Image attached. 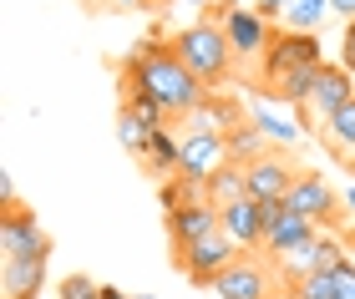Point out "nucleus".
I'll use <instances>...</instances> for the list:
<instances>
[{
    "label": "nucleus",
    "instance_id": "obj_19",
    "mask_svg": "<svg viewBox=\"0 0 355 299\" xmlns=\"http://www.w3.org/2000/svg\"><path fill=\"white\" fill-rule=\"evenodd\" d=\"M153 132H163V127H148V122H142L132 107H117V143L127 147L142 163V157H148V143H153Z\"/></svg>",
    "mask_w": 355,
    "mask_h": 299
},
{
    "label": "nucleus",
    "instance_id": "obj_23",
    "mask_svg": "<svg viewBox=\"0 0 355 299\" xmlns=\"http://www.w3.org/2000/svg\"><path fill=\"white\" fill-rule=\"evenodd\" d=\"M295 294L300 299H340V269H320L310 279H300Z\"/></svg>",
    "mask_w": 355,
    "mask_h": 299
},
{
    "label": "nucleus",
    "instance_id": "obj_10",
    "mask_svg": "<svg viewBox=\"0 0 355 299\" xmlns=\"http://www.w3.org/2000/svg\"><path fill=\"white\" fill-rule=\"evenodd\" d=\"M223 163H229V147H223L218 132H183V157H178V172H183V178L208 188V178H214Z\"/></svg>",
    "mask_w": 355,
    "mask_h": 299
},
{
    "label": "nucleus",
    "instance_id": "obj_16",
    "mask_svg": "<svg viewBox=\"0 0 355 299\" xmlns=\"http://www.w3.org/2000/svg\"><path fill=\"white\" fill-rule=\"evenodd\" d=\"M320 143H325L335 157H350V163H355V97L325 122V127H320Z\"/></svg>",
    "mask_w": 355,
    "mask_h": 299
},
{
    "label": "nucleus",
    "instance_id": "obj_6",
    "mask_svg": "<svg viewBox=\"0 0 355 299\" xmlns=\"http://www.w3.org/2000/svg\"><path fill=\"white\" fill-rule=\"evenodd\" d=\"M15 259H51V239L36 224V213L21 208V203H6V218H0V264Z\"/></svg>",
    "mask_w": 355,
    "mask_h": 299
},
{
    "label": "nucleus",
    "instance_id": "obj_4",
    "mask_svg": "<svg viewBox=\"0 0 355 299\" xmlns=\"http://www.w3.org/2000/svg\"><path fill=\"white\" fill-rule=\"evenodd\" d=\"M310 66H325V56H320V36L279 30V36L269 41V51L259 56V82H254V87H269V82H279V76H289V71H310Z\"/></svg>",
    "mask_w": 355,
    "mask_h": 299
},
{
    "label": "nucleus",
    "instance_id": "obj_28",
    "mask_svg": "<svg viewBox=\"0 0 355 299\" xmlns=\"http://www.w3.org/2000/svg\"><path fill=\"white\" fill-rule=\"evenodd\" d=\"M107 10H153L148 0H107Z\"/></svg>",
    "mask_w": 355,
    "mask_h": 299
},
{
    "label": "nucleus",
    "instance_id": "obj_25",
    "mask_svg": "<svg viewBox=\"0 0 355 299\" xmlns=\"http://www.w3.org/2000/svg\"><path fill=\"white\" fill-rule=\"evenodd\" d=\"M254 10H259L269 26H274V21L284 26V10H289V0H254Z\"/></svg>",
    "mask_w": 355,
    "mask_h": 299
},
{
    "label": "nucleus",
    "instance_id": "obj_5",
    "mask_svg": "<svg viewBox=\"0 0 355 299\" xmlns=\"http://www.w3.org/2000/svg\"><path fill=\"white\" fill-rule=\"evenodd\" d=\"M239 259H244V248H239L229 233H214V239H203L193 248H173V264L183 269L188 284H218Z\"/></svg>",
    "mask_w": 355,
    "mask_h": 299
},
{
    "label": "nucleus",
    "instance_id": "obj_3",
    "mask_svg": "<svg viewBox=\"0 0 355 299\" xmlns=\"http://www.w3.org/2000/svg\"><path fill=\"white\" fill-rule=\"evenodd\" d=\"M208 21H218L223 26V36H229V46H234V56L239 61H259L264 51H269V41H274V30H269V21L254 6H234V0H218L214 10H208Z\"/></svg>",
    "mask_w": 355,
    "mask_h": 299
},
{
    "label": "nucleus",
    "instance_id": "obj_1",
    "mask_svg": "<svg viewBox=\"0 0 355 299\" xmlns=\"http://www.w3.org/2000/svg\"><path fill=\"white\" fill-rule=\"evenodd\" d=\"M117 76H122V102H157L168 112V122L173 117H193L208 97H214V91L178 61L173 41H163L157 30L122 56Z\"/></svg>",
    "mask_w": 355,
    "mask_h": 299
},
{
    "label": "nucleus",
    "instance_id": "obj_21",
    "mask_svg": "<svg viewBox=\"0 0 355 299\" xmlns=\"http://www.w3.org/2000/svg\"><path fill=\"white\" fill-rule=\"evenodd\" d=\"M254 127L269 137V147H295L300 143V127L289 117H279L274 107H254Z\"/></svg>",
    "mask_w": 355,
    "mask_h": 299
},
{
    "label": "nucleus",
    "instance_id": "obj_26",
    "mask_svg": "<svg viewBox=\"0 0 355 299\" xmlns=\"http://www.w3.org/2000/svg\"><path fill=\"white\" fill-rule=\"evenodd\" d=\"M340 66L355 76V21H345V41H340Z\"/></svg>",
    "mask_w": 355,
    "mask_h": 299
},
{
    "label": "nucleus",
    "instance_id": "obj_13",
    "mask_svg": "<svg viewBox=\"0 0 355 299\" xmlns=\"http://www.w3.org/2000/svg\"><path fill=\"white\" fill-rule=\"evenodd\" d=\"M223 218V233L244 248V254H254V248H264V218H259V198H239L229 203V208H218Z\"/></svg>",
    "mask_w": 355,
    "mask_h": 299
},
{
    "label": "nucleus",
    "instance_id": "obj_31",
    "mask_svg": "<svg viewBox=\"0 0 355 299\" xmlns=\"http://www.w3.org/2000/svg\"><path fill=\"white\" fill-rule=\"evenodd\" d=\"M148 6H153V10H173V0H148Z\"/></svg>",
    "mask_w": 355,
    "mask_h": 299
},
{
    "label": "nucleus",
    "instance_id": "obj_33",
    "mask_svg": "<svg viewBox=\"0 0 355 299\" xmlns=\"http://www.w3.org/2000/svg\"><path fill=\"white\" fill-rule=\"evenodd\" d=\"M345 203H350V208H355V188H350V198H345Z\"/></svg>",
    "mask_w": 355,
    "mask_h": 299
},
{
    "label": "nucleus",
    "instance_id": "obj_24",
    "mask_svg": "<svg viewBox=\"0 0 355 299\" xmlns=\"http://www.w3.org/2000/svg\"><path fill=\"white\" fill-rule=\"evenodd\" d=\"M56 299H102V284H96V279H87V274H71V279H61Z\"/></svg>",
    "mask_w": 355,
    "mask_h": 299
},
{
    "label": "nucleus",
    "instance_id": "obj_29",
    "mask_svg": "<svg viewBox=\"0 0 355 299\" xmlns=\"http://www.w3.org/2000/svg\"><path fill=\"white\" fill-rule=\"evenodd\" d=\"M335 15H345V21H355V0H330Z\"/></svg>",
    "mask_w": 355,
    "mask_h": 299
},
{
    "label": "nucleus",
    "instance_id": "obj_11",
    "mask_svg": "<svg viewBox=\"0 0 355 299\" xmlns=\"http://www.w3.org/2000/svg\"><path fill=\"white\" fill-rule=\"evenodd\" d=\"M214 289H218V299H269V294H274V274H269L254 254H244Z\"/></svg>",
    "mask_w": 355,
    "mask_h": 299
},
{
    "label": "nucleus",
    "instance_id": "obj_14",
    "mask_svg": "<svg viewBox=\"0 0 355 299\" xmlns=\"http://www.w3.org/2000/svg\"><path fill=\"white\" fill-rule=\"evenodd\" d=\"M41 284H46V259L0 264V299H36Z\"/></svg>",
    "mask_w": 355,
    "mask_h": 299
},
{
    "label": "nucleus",
    "instance_id": "obj_34",
    "mask_svg": "<svg viewBox=\"0 0 355 299\" xmlns=\"http://www.w3.org/2000/svg\"><path fill=\"white\" fill-rule=\"evenodd\" d=\"M137 299H148V294H137Z\"/></svg>",
    "mask_w": 355,
    "mask_h": 299
},
{
    "label": "nucleus",
    "instance_id": "obj_9",
    "mask_svg": "<svg viewBox=\"0 0 355 299\" xmlns=\"http://www.w3.org/2000/svg\"><path fill=\"white\" fill-rule=\"evenodd\" d=\"M300 172L279 147H269L264 157H254V163L244 167V178H249V198H259V203H284L289 198V188L300 183Z\"/></svg>",
    "mask_w": 355,
    "mask_h": 299
},
{
    "label": "nucleus",
    "instance_id": "obj_30",
    "mask_svg": "<svg viewBox=\"0 0 355 299\" xmlns=\"http://www.w3.org/2000/svg\"><path fill=\"white\" fill-rule=\"evenodd\" d=\"M269 299H300V294H295V289H274Z\"/></svg>",
    "mask_w": 355,
    "mask_h": 299
},
{
    "label": "nucleus",
    "instance_id": "obj_22",
    "mask_svg": "<svg viewBox=\"0 0 355 299\" xmlns=\"http://www.w3.org/2000/svg\"><path fill=\"white\" fill-rule=\"evenodd\" d=\"M325 10H330V0H289L279 30H304V36H315L320 21H325Z\"/></svg>",
    "mask_w": 355,
    "mask_h": 299
},
{
    "label": "nucleus",
    "instance_id": "obj_18",
    "mask_svg": "<svg viewBox=\"0 0 355 299\" xmlns=\"http://www.w3.org/2000/svg\"><path fill=\"white\" fill-rule=\"evenodd\" d=\"M239 198H249V178H244L239 163H223L214 178H208V203H214V208H229Z\"/></svg>",
    "mask_w": 355,
    "mask_h": 299
},
{
    "label": "nucleus",
    "instance_id": "obj_12",
    "mask_svg": "<svg viewBox=\"0 0 355 299\" xmlns=\"http://www.w3.org/2000/svg\"><path fill=\"white\" fill-rule=\"evenodd\" d=\"M214 233H223V218L214 203H203V208H183V213H168V239L173 248H193L203 239H214Z\"/></svg>",
    "mask_w": 355,
    "mask_h": 299
},
{
    "label": "nucleus",
    "instance_id": "obj_27",
    "mask_svg": "<svg viewBox=\"0 0 355 299\" xmlns=\"http://www.w3.org/2000/svg\"><path fill=\"white\" fill-rule=\"evenodd\" d=\"M340 299H355V264H340Z\"/></svg>",
    "mask_w": 355,
    "mask_h": 299
},
{
    "label": "nucleus",
    "instance_id": "obj_15",
    "mask_svg": "<svg viewBox=\"0 0 355 299\" xmlns=\"http://www.w3.org/2000/svg\"><path fill=\"white\" fill-rule=\"evenodd\" d=\"M223 147H229V163H239V167H249L254 157H264L269 152V137L254 127V117H244L239 127H229L223 132Z\"/></svg>",
    "mask_w": 355,
    "mask_h": 299
},
{
    "label": "nucleus",
    "instance_id": "obj_2",
    "mask_svg": "<svg viewBox=\"0 0 355 299\" xmlns=\"http://www.w3.org/2000/svg\"><path fill=\"white\" fill-rule=\"evenodd\" d=\"M173 51H178V61H183V66L198 76L208 91L229 82V71H234V61H239L218 21H193V26H183L173 36Z\"/></svg>",
    "mask_w": 355,
    "mask_h": 299
},
{
    "label": "nucleus",
    "instance_id": "obj_17",
    "mask_svg": "<svg viewBox=\"0 0 355 299\" xmlns=\"http://www.w3.org/2000/svg\"><path fill=\"white\" fill-rule=\"evenodd\" d=\"M178 157H183V137H173V132L163 127V132H153L142 167H148L153 178H173V172H178Z\"/></svg>",
    "mask_w": 355,
    "mask_h": 299
},
{
    "label": "nucleus",
    "instance_id": "obj_7",
    "mask_svg": "<svg viewBox=\"0 0 355 299\" xmlns=\"http://www.w3.org/2000/svg\"><path fill=\"white\" fill-rule=\"evenodd\" d=\"M350 97H355V76H350L345 66H330V61H325V66H320V76H315L310 102L300 107V112H304V127L320 132V127H325V122H330L335 112H340V107H345Z\"/></svg>",
    "mask_w": 355,
    "mask_h": 299
},
{
    "label": "nucleus",
    "instance_id": "obj_20",
    "mask_svg": "<svg viewBox=\"0 0 355 299\" xmlns=\"http://www.w3.org/2000/svg\"><path fill=\"white\" fill-rule=\"evenodd\" d=\"M203 203H208V188H203V183H193V178H183V172H173V178L163 183V208H168V213L203 208Z\"/></svg>",
    "mask_w": 355,
    "mask_h": 299
},
{
    "label": "nucleus",
    "instance_id": "obj_8",
    "mask_svg": "<svg viewBox=\"0 0 355 299\" xmlns=\"http://www.w3.org/2000/svg\"><path fill=\"white\" fill-rule=\"evenodd\" d=\"M284 208L315 218L320 228H325V224H340V198H335V188H330V178H325L320 167H304V172H300V183L289 188Z\"/></svg>",
    "mask_w": 355,
    "mask_h": 299
},
{
    "label": "nucleus",
    "instance_id": "obj_32",
    "mask_svg": "<svg viewBox=\"0 0 355 299\" xmlns=\"http://www.w3.org/2000/svg\"><path fill=\"white\" fill-rule=\"evenodd\" d=\"M82 6H92V10H107V0H82Z\"/></svg>",
    "mask_w": 355,
    "mask_h": 299
}]
</instances>
